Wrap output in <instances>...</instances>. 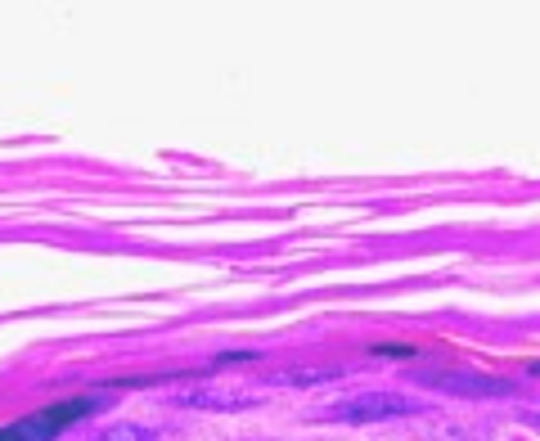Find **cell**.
<instances>
[{
	"instance_id": "1",
	"label": "cell",
	"mask_w": 540,
	"mask_h": 441,
	"mask_svg": "<svg viewBox=\"0 0 540 441\" xmlns=\"http://www.w3.org/2000/svg\"><path fill=\"white\" fill-rule=\"evenodd\" d=\"M324 419H342V423H383V419H410V414H423V401L405 392H356L333 401L329 410H320Z\"/></svg>"
},
{
	"instance_id": "2",
	"label": "cell",
	"mask_w": 540,
	"mask_h": 441,
	"mask_svg": "<svg viewBox=\"0 0 540 441\" xmlns=\"http://www.w3.org/2000/svg\"><path fill=\"white\" fill-rule=\"evenodd\" d=\"M95 405H99L95 396H72V401L45 405V410H32L27 419L0 428V441H54L63 428H72V423H77L81 414H90Z\"/></svg>"
},
{
	"instance_id": "3",
	"label": "cell",
	"mask_w": 540,
	"mask_h": 441,
	"mask_svg": "<svg viewBox=\"0 0 540 441\" xmlns=\"http://www.w3.org/2000/svg\"><path fill=\"white\" fill-rule=\"evenodd\" d=\"M270 396V387H243L239 378H207V383L176 392L180 405H198V410H248Z\"/></svg>"
},
{
	"instance_id": "4",
	"label": "cell",
	"mask_w": 540,
	"mask_h": 441,
	"mask_svg": "<svg viewBox=\"0 0 540 441\" xmlns=\"http://www.w3.org/2000/svg\"><path fill=\"white\" fill-rule=\"evenodd\" d=\"M428 383L450 392V396H509L513 392V383L486 378V374H437V378H428Z\"/></svg>"
},
{
	"instance_id": "5",
	"label": "cell",
	"mask_w": 540,
	"mask_h": 441,
	"mask_svg": "<svg viewBox=\"0 0 540 441\" xmlns=\"http://www.w3.org/2000/svg\"><path fill=\"white\" fill-rule=\"evenodd\" d=\"M99 441H149V432L135 428V423H113V428L99 432Z\"/></svg>"
},
{
	"instance_id": "6",
	"label": "cell",
	"mask_w": 540,
	"mask_h": 441,
	"mask_svg": "<svg viewBox=\"0 0 540 441\" xmlns=\"http://www.w3.org/2000/svg\"><path fill=\"white\" fill-rule=\"evenodd\" d=\"M374 351H378V356H414L419 347H374Z\"/></svg>"
}]
</instances>
